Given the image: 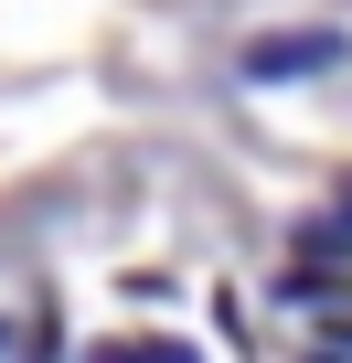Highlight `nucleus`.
Returning a JSON list of instances; mask_svg holds the SVG:
<instances>
[{
	"instance_id": "nucleus-1",
	"label": "nucleus",
	"mask_w": 352,
	"mask_h": 363,
	"mask_svg": "<svg viewBox=\"0 0 352 363\" xmlns=\"http://www.w3.org/2000/svg\"><path fill=\"white\" fill-rule=\"evenodd\" d=\"M331 54H341V43H331V33H278V43H267V54H256V75H299V65H310V75H320V65H331Z\"/></svg>"
}]
</instances>
